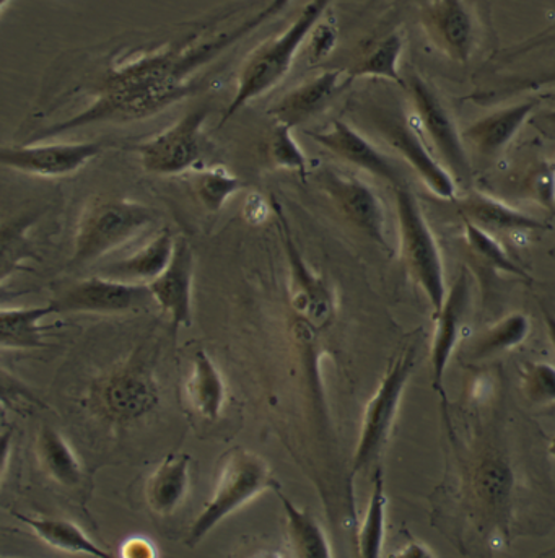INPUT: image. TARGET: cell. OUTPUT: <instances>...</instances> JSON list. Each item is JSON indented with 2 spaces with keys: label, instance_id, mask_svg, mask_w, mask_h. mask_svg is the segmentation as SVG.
I'll use <instances>...</instances> for the list:
<instances>
[{
  "label": "cell",
  "instance_id": "83f0119b",
  "mask_svg": "<svg viewBox=\"0 0 555 558\" xmlns=\"http://www.w3.org/2000/svg\"><path fill=\"white\" fill-rule=\"evenodd\" d=\"M36 456L49 478L65 488L79 487L82 482V464L74 449L56 428L45 425L36 438Z\"/></svg>",
  "mask_w": 555,
  "mask_h": 558
},
{
  "label": "cell",
  "instance_id": "30bf717a",
  "mask_svg": "<svg viewBox=\"0 0 555 558\" xmlns=\"http://www.w3.org/2000/svg\"><path fill=\"white\" fill-rule=\"evenodd\" d=\"M419 25L432 48L459 65H468L481 45V16L471 0H424Z\"/></svg>",
  "mask_w": 555,
  "mask_h": 558
},
{
  "label": "cell",
  "instance_id": "8992f818",
  "mask_svg": "<svg viewBox=\"0 0 555 558\" xmlns=\"http://www.w3.org/2000/svg\"><path fill=\"white\" fill-rule=\"evenodd\" d=\"M270 209L277 217L280 240L289 263V305L300 325L310 332L325 331L333 325L337 313V296L331 283L322 274H316L303 259L302 253L293 241L289 220L276 197H270Z\"/></svg>",
  "mask_w": 555,
  "mask_h": 558
},
{
  "label": "cell",
  "instance_id": "ba28073f",
  "mask_svg": "<svg viewBox=\"0 0 555 558\" xmlns=\"http://www.w3.org/2000/svg\"><path fill=\"white\" fill-rule=\"evenodd\" d=\"M210 107H200L181 116L160 134L135 144L142 168L158 177H177L200 167L206 150L203 128L210 116Z\"/></svg>",
  "mask_w": 555,
  "mask_h": 558
},
{
  "label": "cell",
  "instance_id": "60d3db41",
  "mask_svg": "<svg viewBox=\"0 0 555 558\" xmlns=\"http://www.w3.org/2000/svg\"><path fill=\"white\" fill-rule=\"evenodd\" d=\"M395 556L401 558H432L435 557V554L429 550V547L424 546V544L411 539L408 546L401 553L395 554Z\"/></svg>",
  "mask_w": 555,
  "mask_h": 558
},
{
  "label": "cell",
  "instance_id": "ac0fdd59",
  "mask_svg": "<svg viewBox=\"0 0 555 558\" xmlns=\"http://www.w3.org/2000/svg\"><path fill=\"white\" fill-rule=\"evenodd\" d=\"M469 300H471V276L468 270L462 269L451 289L448 290L444 308L435 315V329L431 345L432 386H434L435 392L441 395L448 427V412H446L448 401H446L444 378L449 356L462 335Z\"/></svg>",
  "mask_w": 555,
  "mask_h": 558
},
{
  "label": "cell",
  "instance_id": "f35d334b",
  "mask_svg": "<svg viewBox=\"0 0 555 558\" xmlns=\"http://www.w3.org/2000/svg\"><path fill=\"white\" fill-rule=\"evenodd\" d=\"M337 41V32L329 23H318L313 29L312 59L319 61L333 51Z\"/></svg>",
  "mask_w": 555,
  "mask_h": 558
},
{
  "label": "cell",
  "instance_id": "e0dca14e",
  "mask_svg": "<svg viewBox=\"0 0 555 558\" xmlns=\"http://www.w3.org/2000/svg\"><path fill=\"white\" fill-rule=\"evenodd\" d=\"M194 269L196 259L193 247L186 238L178 236L167 269L147 283L154 302L168 316L174 332L193 325Z\"/></svg>",
  "mask_w": 555,
  "mask_h": 558
},
{
  "label": "cell",
  "instance_id": "ffe728a7",
  "mask_svg": "<svg viewBox=\"0 0 555 558\" xmlns=\"http://www.w3.org/2000/svg\"><path fill=\"white\" fill-rule=\"evenodd\" d=\"M472 497L487 520L508 523L514 504L515 474L500 452L488 451L475 464L471 481Z\"/></svg>",
  "mask_w": 555,
  "mask_h": 558
},
{
  "label": "cell",
  "instance_id": "bcb514c9",
  "mask_svg": "<svg viewBox=\"0 0 555 558\" xmlns=\"http://www.w3.org/2000/svg\"><path fill=\"white\" fill-rule=\"evenodd\" d=\"M372 2H375V0H372Z\"/></svg>",
  "mask_w": 555,
  "mask_h": 558
},
{
  "label": "cell",
  "instance_id": "277c9868",
  "mask_svg": "<svg viewBox=\"0 0 555 558\" xmlns=\"http://www.w3.org/2000/svg\"><path fill=\"white\" fill-rule=\"evenodd\" d=\"M155 219L154 210L137 201L122 197L92 201L79 219L72 266L84 267L104 259L152 227Z\"/></svg>",
  "mask_w": 555,
  "mask_h": 558
},
{
  "label": "cell",
  "instance_id": "f6af8a7d",
  "mask_svg": "<svg viewBox=\"0 0 555 558\" xmlns=\"http://www.w3.org/2000/svg\"><path fill=\"white\" fill-rule=\"evenodd\" d=\"M551 256L555 257V250L551 251Z\"/></svg>",
  "mask_w": 555,
  "mask_h": 558
},
{
  "label": "cell",
  "instance_id": "836d02e7",
  "mask_svg": "<svg viewBox=\"0 0 555 558\" xmlns=\"http://www.w3.org/2000/svg\"><path fill=\"white\" fill-rule=\"evenodd\" d=\"M531 322L523 313H510L488 328L472 349L474 359H487L521 345L530 336Z\"/></svg>",
  "mask_w": 555,
  "mask_h": 558
},
{
  "label": "cell",
  "instance_id": "f546056e",
  "mask_svg": "<svg viewBox=\"0 0 555 558\" xmlns=\"http://www.w3.org/2000/svg\"><path fill=\"white\" fill-rule=\"evenodd\" d=\"M402 51H405V36L401 32L389 33L382 41L376 43L359 62L349 69L350 81L357 78H383L395 82L405 87V78L399 72Z\"/></svg>",
  "mask_w": 555,
  "mask_h": 558
},
{
  "label": "cell",
  "instance_id": "4dcf8cb0",
  "mask_svg": "<svg viewBox=\"0 0 555 558\" xmlns=\"http://www.w3.org/2000/svg\"><path fill=\"white\" fill-rule=\"evenodd\" d=\"M386 507H388V497L385 492V477H383L382 469L378 468L373 475L369 507H366L365 517H363L359 531L360 557H382L386 533Z\"/></svg>",
  "mask_w": 555,
  "mask_h": 558
},
{
  "label": "cell",
  "instance_id": "ab89813d",
  "mask_svg": "<svg viewBox=\"0 0 555 558\" xmlns=\"http://www.w3.org/2000/svg\"><path fill=\"white\" fill-rule=\"evenodd\" d=\"M121 557L125 558H150L157 557L154 544L145 537H131L121 547Z\"/></svg>",
  "mask_w": 555,
  "mask_h": 558
},
{
  "label": "cell",
  "instance_id": "74e56055",
  "mask_svg": "<svg viewBox=\"0 0 555 558\" xmlns=\"http://www.w3.org/2000/svg\"><path fill=\"white\" fill-rule=\"evenodd\" d=\"M527 190L531 199L536 201L544 209L555 207V163L541 161L528 174Z\"/></svg>",
  "mask_w": 555,
  "mask_h": 558
},
{
  "label": "cell",
  "instance_id": "2e32d148",
  "mask_svg": "<svg viewBox=\"0 0 555 558\" xmlns=\"http://www.w3.org/2000/svg\"><path fill=\"white\" fill-rule=\"evenodd\" d=\"M95 401L111 421H135L155 408L158 389L147 369L124 365L98 383Z\"/></svg>",
  "mask_w": 555,
  "mask_h": 558
},
{
  "label": "cell",
  "instance_id": "cb8c5ba5",
  "mask_svg": "<svg viewBox=\"0 0 555 558\" xmlns=\"http://www.w3.org/2000/svg\"><path fill=\"white\" fill-rule=\"evenodd\" d=\"M174 243H177V238H173L170 230H161L157 236L152 238L145 246L135 251L132 256L104 267L101 276L124 280V282H152L170 264L174 253Z\"/></svg>",
  "mask_w": 555,
  "mask_h": 558
},
{
  "label": "cell",
  "instance_id": "4316f807",
  "mask_svg": "<svg viewBox=\"0 0 555 558\" xmlns=\"http://www.w3.org/2000/svg\"><path fill=\"white\" fill-rule=\"evenodd\" d=\"M15 518L26 524L38 539L48 544L52 549L95 558L111 557L108 550L101 549L85 534L82 527H79L72 521L56 520V518H33L20 513H15Z\"/></svg>",
  "mask_w": 555,
  "mask_h": 558
},
{
  "label": "cell",
  "instance_id": "7a4b0ae2",
  "mask_svg": "<svg viewBox=\"0 0 555 558\" xmlns=\"http://www.w3.org/2000/svg\"><path fill=\"white\" fill-rule=\"evenodd\" d=\"M333 0H310L286 32L261 45L241 65L237 90L225 108L219 128L257 98L266 97L289 75L297 52L313 33Z\"/></svg>",
  "mask_w": 555,
  "mask_h": 558
},
{
  "label": "cell",
  "instance_id": "9a60e30c",
  "mask_svg": "<svg viewBox=\"0 0 555 558\" xmlns=\"http://www.w3.org/2000/svg\"><path fill=\"white\" fill-rule=\"evenodd\" d=\"M305 135L316 142L319 147L331 151L334 157L355 167L357 170L379 178L393 187L405 186V174L395 158L389 157L366 135L347 122L336 119L328 131H305Z\"/></svg>",
  "mask_w": 555,
  "mask_h": 558
},
{
  "label": "cell",
  "instance_id": "b9f144b4",
  "mask_svg": "<svg viewBox=\"0 0 555 558\" xmlns=\"http://www.w3.org/2000/svg\"><path fill=\"white\" fill-rule=\"evenodd\" d=\"M538 128L555 137V110L543 112V114L540 116Z\"/></svg>",
  "mask_w": 555,
  "mask_h": 558
},
{
  "label": "cell",
  "instance_id": "3957f363",
  "mask_svg": "<svg viewBox=\"0 0 555 558\" xmlns=\"http://www.w3.org/2000/svg\"><path fill=\"white\" fill-rule=\"evenodd\" d=\"M274 488L279 490V482L263 456L240 447L231 449L220 469L213 498L191 526L188 546L196 547L230 514Z\"/></svg>",
  "mask_w": 555,
  "mask_h": 558
},
{
  "label": "cell",
  "instance_id": "6da1fadb",
  "mask_svg": "<svg viewBox=\"0 0 555 558\" xmlns=\"http://www.w3.org/2000/svg\"><path fill=\"white\" fill-rule=\"evenodd\" d=\"M290 0H273L263 12L237 28L206 41L168 46L135 56L108 69L92 92V101L77 114L49 125L29 141H48L97 124L142 121L173 107L196 90L197 72L216 61L225 49L279 13Z\"/></svg>",
  "mask_w": 555,
  "mask_h": 558
},
{
  "label": "cell",
  "instance_id": "7402d4cb",
  "mask_svg": "<svg viewBox=\"0 0 555 558\" xmlns=\"http://www.w3.org/2000/svg\"><path fill=\"white\" fill-rule=\"evenodd\" d=\"M191 456L168 454L145 484V501L158 517H170L190 490Z\"/></svg>",
  "mask_w": 555,
  "mask_h": 558
},
{
  "label": "cell",
  "instance_id": "d6a6232c",
  "mask_svg": "<svg viewBox=\"0 0 555 558\" xmlns=\"http://www.w3.org/2000/svg\"><path fill=\"white\" fill-rule=\"evenodd\" d=\"M464 220V238L469 251L474 254L475 259L481 260L484 266L491 267L495 272L508 274V276L518 277V279L528 280L531 277L527 270L521 269L510 256L505 247L492 236L491 231L484 230L471 220Z\"/></svg>",
  "mask_w": 555,
  "mask_h": 558
},
{
  "label": "cell",
  "instance_id": "44dd1931",
  "mask_svg": "<svg viewBox=\"0 0 555 558\" xmlns=\"http://www.w3.org/2000/svg\"><path fill=\"white\" fill-rule=\"evenodd\" d=\"M538 105V100H528L491 112L466 128L462 138L481 157H498L517 137L521 128L530 121Z\"/></svg>",
  "mask_w": 555,
  "mask_h": 558
},
{
  "label": "cell",
  "instance_id": "8fae6325",
  "mask_svg": "<svg viewBox=\"0 0 555 558\" xmlns=\"http://www.w3.org/2000/svg\"><path fill=\"white\" fill-rule=\"evenodd\" d=\"M405 87L411 95L419 124L434 145L442 163L451 171L453 178L466 180L471 173V165L462 132L458 131L451 112L446 110L435 88L419 72H409Z\"/></svg>",
  "mask_w": 555,
  "mask_h": 558
},
{
  "label": "cell",
  "instance_id": "d6986e66",
  "mask_svg": "<svg viewBox=\"0 0 555 558\" xmlns=\"http://www.w3.org/2000/svg\"><path fill=\"white\" fill-rule=\"evenodd\" d=\"M350 84L352 81L347 71L334 69V71L322 72L316 77L287 92L276 105L270 107L269 114L276 122H282L292 129L297 128L325 111L334 98Z\"/></svg>",
  "mask_w": 555,
  "mask_h": 558
},
{
  "label": "cell",
  "instance_id": "d590c367",
  "mask_svg": "<svg viewBox=\"0 0 555 558\" xmlns=\"http://www.w3.org/2000/svg\"><path fill=\"white\" fill-rule=\"evenodd\" d=\"M521 391L531 404H555V366L546 362L524 363L521 369Z\"/></svg>",
  "mask_w": 555,
  "mask_h": 558
},
{
  "label": "cell",
  "instance_id": "52a82bcc",
  "mask_svg": "<svg viewBox=\"0 0 555 558\" xmlns=\"http://www.w3.org/2000/svg\"><path fill=\"white\" fill-rule=\"evenodd\" d=\"M415 368L414 349L399 355L389 365L383 376L375 395L366 402L363 412L359 441L352 459V475L369 468L385 449L389 435L395 428L408 383L411 381Z\"/></svg>",
  "mask_w": 555,
  "mask_h": 558
},
{
  "label": "cell",
  "instance_id": "7bdbcfd3",
  "mask_svg": "<svg viewBox=\"0 0 555 558\" xmlns=\"http://www.w3.org/2000/svg\"><path fill=\"white\" fill-rule=\"evenodd\" d=\"M544 313V323H546L547 335H550L551 343H553L555 349V313L547 310L546 306H543Z\"/></svg>",
  "mask_w": 555,
  "mask_h": 558
},
{
  "label": "cell",
  "instance_id": "e575fe53",
  "mask_svg": "<svg viewBox=\"0 0 555 558\" xmlns=\"http://www.w3.org/2000/svg\"><path fill=\"white\" fill-rule=\"evenodd\" d=\"M267 158L279 170L293 171L299 173L303 181L306 180L309 158L302 147L297 144L290 125L276 122L273 134L267 141Z\"/></svg>",
  "mask_w": 555,
  "mask_h": 558
},
{
  "label": "cell",
  "instance_id": "1f68e13d",
  "mask_svg": "<svg viewBox=\"0 0 555 558\" xmlns=\"http://www.w3.org/2000/svg\"><path fill=\"white\" fill-rule=\"evenodd\" d=\"M191 173L194 177V193L207 213H220L228 199L244 187L243 181L222 165L196 168Z\"/></svg>",
  "mask_w": 555,
  "mask_h": 558
},
{
  "label": "cell",
  "instance_id": "7c38bea8",
  "mask_svg": "<svg viewBox=\"0 0 555 558\" xmlns=\"http://www.w3.org/2000/svg\"><path fill=\"white\" fill-rule=\"evenodd\" d=\"M154 302L147 283L124 282L107 276L87 277L71 283L51 300L61 315H124Z\"/></svg>",
  "mask_w": 555,
  "mask_h": 558
},
{
  "label": "cell",
  "instance_id": "5b68a950",
  "mask_svg": "<svg viewBox=\"0 0 555 558\" xmlns=\"http://www.w3.org/2000/svg\"><path fill=\"white\" fill-rule=\"evenodd\" d=\"M395 197L402 264L408 276L427 296L434 315H437L444 308L448 295L437 238L422 213L418 197L406 184L395 187Z\"/></svg>",
  "mask_w": 555,
  "mask_h": 558
},
{
  "label": "cell",
  "instance_id": "f1b7e54d",
  "mask_svg": "<svg viewBox=\"0 0 555 558\" xmlns=\"http://www.w3.org/2000/svg\"><path fill=\"white\" fill-rule=\"evenodd\" d=\"M283 511L287 518V537L293 556L302 558H329L333 557L328 536L322 524L309 513L300 510L286 495L280 494Z\"/></svg>",
  "mask_w": 555,
  "mask_h": 558
},
{
  "label": "cell",
  "instance_id": "4fadbf2b",
  "mask_svg": "<svg viewBox=\"0 0 555 558\" xmlns=\"http://www.w3.org/2000/svg\"><path fill=\"white\" fill-rule=\"evenodd\" d=\"M318 183L346 222L365 234L373 243L379 244L386 251L391 250L386 233L385 204L375 187L359 177L340 173L331 168H326L318 174Z\"/></svg>",
  "mask_w": 555,
  "mask_h": 558
},
{
  "label": "cell",
  "instance_id": "5bb4252c",
  "mask_svg": "<svg viewBox=\"0 0 555 558\" xmlns=\"http://www.w3.org/2000/svg\"><path fill=\"white\" fill-rule=\"evenodd\" d=\"M101 142L16 145L0 148V165L9 170L39 178H64L79 173L104 154Z\"/></svg>",
  "mask_w": 555,
  "mask_h": 558
},
{
  "label": "cell",
  "instance_id": "8d00e7d4",
  "mask_svg": "<svg viewBox=\"0 0 555 558\" xmlns=\"http://www.w3.org/2000/svg\"><path fill=\"white\" fill-rule=\"evenodd\" d=\"M29 220H20L13 222L9 227H3L2 236V280L5 282L7 277L12 270L16 269L20 260L26 259L32 254L28 240H26L25 231L29 227Z\"/></svg>",
  "mask_w": 555,
  "mask_h": 558
},
{
  "label": "cell",
  "instance_id": "d4e9b609",
  "mask_svg": "<svg viewBox=\"0 0 555 558\" xmlns=\"http://www.w3.org/2000/svg\"><path fill=\"white\" fill-rule=\"evenodd\" d=\"M184 389H186L191 408L201 417L210 422L220 417L227 389H225V381L219 368L206 350H197L194 355L193 372H191Z\"/></svg>",
  "mask_w": 555,
  "mask_h": 558
},
{
  "label": "cell",
  "instance_id": "9c48e42d",
  "mask_svg": "<svg viewBox=\"0 0 555 558\" xmlns=\"http://www.w3.org/2000/svg\"><path fill=\"white\" fill-rule=\"evenodd\" d=\"M369 119L378 132L379 138L414 170L435 196L445 201L455 199V178L446 170L445 165L432 155L421 132L414 122L409 121V116L405 111L373 107L369 112Z\"/></svg>",
  "mask_w": 555,
  "mask_h": 558
},
{
  "label": "cell",
  "instance_id": "603a6c76",
  "mask_svg": "<svg viewBox=\"0 0 555 558\" xmlns=\"http://www.w3.org/2000/svg\"><path fill=\"white\" fill-rule=\"evenodd\" d=\"M459 214L462 219L471 220L487 231H544L551 230V225L528 216L521 210L514 209L508 204L487 196V194L474 193L466 199L459 201Z\"/></svg>",
  "mask_w": 555,
  "mask_h": 558
},
{
  "label": "cell",
  "instance_id": "484cf974",
  "mask_svg": "<svg viewBox=\"0 0 555 558\" xmlns=\"http://www.w3.org/2000/svg\"><path fill=\"white\" fill-rule=\"evenodd\" d=\"M58 315L51 302L43 306L2 308L0 347L2 350H38L46 345L43 319Z\"/></svg>",
  "mask_w": 555,
  "mask_h": 558
},
{
  "label": "cell",
  "instance_id": "ee69618b",
  "mask_svg": "<svg viewBox=\"0 0 555 558\" xmlns=\"http://www.w3.org/2000/svg\"><path fill=\"white\" fill-rule=\"evenodd\" d=\"M550 454L553 456V458L555 459V437L553 438V440H551L550 444Z\"/></svg>",
  "mask_w": 555,
  "mask_h": 558
}]
</instances>
